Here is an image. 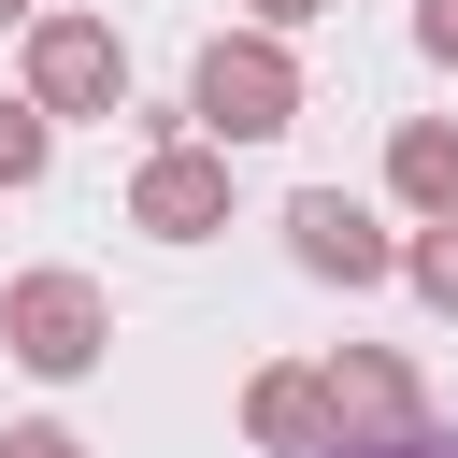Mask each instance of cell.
<instances>
[{"instance_id":"obj_1","label":"cell","mask_w":458,"mask_h":458,"mask_svg":"<svg viewBox=\"0 0 458 458\" xmlns=\"http://www.w3.org/2000/svg\"><path fill=\"white\" fill-rule=\"evenodd\" d=\"M186 114H200V143H272V129H301V57H286V29H215L200 43V72H186Z\"/></svg>"},{"instance_id":"obj_3","label":"cell","mask_w":458,"mask_h":458,"mask_svg":"<svg viewBox=\"0 0 458 458\" xmlns=\"http://www.w3.org/2000/svg\"><path fill=\"white\" fill-rule=\"evenodd\" d=\"M14 43H29V100H43L57 129H72V114H129V43H114V14H57V0H43Z\"/></svg>"},{"instance_id":"obj_9","label":"cell","mask_w":458,"mask_h":458,"mask_svg":"<svg viewBox=\"0 0 458 458\" xmlns=\"http://www.w3.org/2000/svg\"><path fill=\"white\" fill-rule=\"evenodd\" d=\"M43 172H57V114L14 86V100H0V186H43Z\"/></svg>"},{"instance_id":"obj_10","label":"cell","mask_w":458,"mask_h":458,"mask_svg":"<svg viewBox=\"0 0 458 458\" xmlns=\"http://www.w3.org/2000/svg\"><path fill=\"white\" fill-rule=\"evenodd\" d=\"M401 272H415V301H429V315H458V215H415Z\"/></svg>"},{"instance_id":"obj_5","label":"cell","mask_w":458,"mask_h":458,"mask_svg":"<svg viewBox=\"0 0 458 458\" xmlns=\"http://www.w3.org/2000/svg\"><path fill=\"white\" fill-rule=\"evenodd\" d=\"M129 229H157V243H215V229H229V143H143V172H129Z\"/></svg>"},{"instance_id":"obj_11","label":"cell","mask_w":458,"mask_h":458,"mask_svg":"<svg viewBox=\"0 0 458 458\" xmlns=\"http://www.w3.org/2000/svg\"><path fill=\"white\" fill-rule=\"evenodd\" d=\"M315 458H458V429H444V415H415L401 444H315Z\"/></svg>"},{"instance_id":"obj_14","label":"cell","mask_w":458,"mask_h":458,"mask_svg":"<svg viewBox=\"0 0 458 458\" xmlns=\"http://www.w3.org/2000/svg\"><path fill=\"white\" fill-rule=\"evenodd\" d=\"M329 0H243V29H315Z\"/></svg>"},{"instance_id":"obj_13","label":"cell","mask_w":458,"mask_h":458,"mask_svg":"<svg viewBox=\"0 0 458 458\" xmlns=\"http://www.w3.org/2000/svg\"><path fill=\"white\" fill-rule=\"evenodd\" d=\"M415 43H429V57L458 72V0H415Z\"/></svg>"},{"instance_id":"obj_6","label":"cell","mask_w":458,"mask_h":458,"mask_svg":"<svg viewBox=\"0 0 458 458\" xmlns=\"http://www.w3.org/2000/svg\"><path fill=\"white\" fill-rule=\"evenodd\" d=\"M286 258L315 286H386L401 272V229H372V200H344V186H301L286 200Z\"/></svg>"},{"instance_id":"obj_12","label":"cell","mask_w":458,"mask_h":458,"mask_svg":"<svg viewBox=\"0 0 458 458\" xmlns=\"http://www.w3.org/2000/svg\"><path fill=\"white\" fill-rule=\"evenodd\" d=\"M0 458H86V444H72L57 415H29V429H0Z\"/></svg>"},{"instance_id":"obj_4","label":"cell","mask_w":458,"mask_h":458,"mask_svg":"<svg viewBox=\"0 0 458 458\" xmlns=\"http://www.w3.org/2000/svg\"><path fill=\"white\" fill-rule=\"evenodd\" d=\"M315 386H329V444H401V429L429 415V372H415L401 344H329Z\"/></svg>"},{"instance_id":"obj_8","label":"cell","mask_w":458,"mask_h":458,"mask_svg":"<svg viewBox=\"0 0 458 458\" xmlns=\"http://www.w3.org/2000/svg\"><path fill=\"white\" fill-rule=\"evenodd\" d=\"M386 200L401 215H458V114H401L386 129Z\"/></svg>"},{"instance_id":"obj_2","label":"cell","mask_w":458,"mask_h":458,"mask_svg":"<svg viewBox=\"0 0 458 458\" xmlns=\"http://www.w3.org/2000/svg\"><path fill=\"white\" fill-rule=\"evenodd\" d=\"M0 358L43 372V386H72V372L114 358V301H100L86 272H14V286H0Z\"/></svg>"},{"instance_id":"obj_15","label":"cell","mask_w":458,"mask_h":458,"mask_svg":"<svg viewBox=\"0 0 458 458\" xmlns=\"http://www.w3.org/2000/svg\"><path fill=\"white\" fill-rule=\"evenodd\" d=\"M29 14H43V0H0V29H29Z\"/></svg>"},{"instance_id":"obj_7","label":"cell","mask_w":458,"mask_h":458,"mask_svg":"<svg viewBox=\"0 0 458 458\" xmlns=\"http://www.w3.org/2000/svg\"><path fill=\"white\" fill-rule=\"evenodd\" d=\"M243 444H258V458H315V444H329V386H315V358L243 372Z\"/></svg>"}]
</instances>
